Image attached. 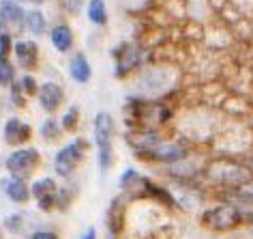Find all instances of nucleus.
Segmentation results:
<instances>
[{
    "mask_svg": "<svg viewBox=\"0 0 253 239\" xmlns=\"http://www.w3.org/2000/svg\"><path fill=\"white\" fill-rule=\"evenodd\" d=\"M92 142L84 136H69V140L60 142L58 149L52 155V175H56L60 181L78 179V171L86 162L90 153Z\"/></svg>",
    "mask_w": 253,
    "mask_h": 239,
    "instance_id": "obj_1",
    "label": "nucleus"
},
{
    "mask_svg": "<svg viewBox=\"0 0 253 239\" xmlns=\"http://www.w3.org/2000/svg\"><path fill=\"white\" fill-rule=\"evenodd\" d=\"M112 75L116 80H131L150 60V48L142 39H125L112 48Z\"/></svg>",
    "mask_w": 253,
    "mask_h": 239,
    "instance_id": "obj_2",
    "label": "nucleus"
},
{
    "mask_svg": "<svg viewBox=\"0 0 253 239\" xmlns=\"http://www.w3.org/2000/svg\"><path fill=\"white\" fill-rule=\"evenodd\" d=\"M202 175L221 190H234L253 179V171L247 160H236V157H214L202 168Z\"/></svg>",
    "mask_w": 253,
    "mask_h": 239,
    "instance_id": "obj_3",
    "label": "nucleus"
},
{
    "mask_svg": "<svg viewBox=\"0 0 253 239\" xmlns=\"http://www.w3.org/2000/svg\"><path fill=\"white\" fill-rule=\"evenodd\" d=\"M133 95L146 97V99H157L172 86V71L166 65H157V62H148L140 71L133 75Z\"/></svg>",
    "mask_w": 253,
    "mask_h": 239,
    "instance_id": "obj_4",
    "label": "nucleus"
},
{
    "mask_svg": "<svg viewBox=\"0 0 253 239\" xmlns=\"http://www.w3.org/2000/svg\"><path fill=\"white\" fill-rule=\"evenodd\" d=\"M43 164V155L41 149L35 144H26V147H17L9 149V153L2 160V168L7 175L13 177H24V179H33L39 168Z\"/></svg>",
    "mask_w": 253,
    "mask_h": 239,
    "instance_id": "obj_5",
    "label": "nucleus"
},
{
    "mask_svg": "<svg viewBox=\"0 0 253 239\" xmlns=\"http://www.w3.org/2000/svg\"><path fill=\"white\" fill-rule=\"evenodd\" d=\"M200 222L211 231H217V233H225V231H232V229H238L240 224L247 222L245 213L238 209L236 205L232 203H221V205H212L202 213Z\"/></svg>",
    "mask_w": 253,
    "mask_h": 239,
    "instance_id": "obj_6",
    "label": "nucleus"
},
{
    "mask_svg": "<svg viewBox=\"0 0 253 239\" xmlns=\"http://www.w3.org/2000/svg\"><path fill=\"white\" fill-rule=\"evenodd\" d=\"M11 59L17 65L20 71H33L37 73L43 65V54H41V43L39 39H33V37H15L13 43V52H11Z\"/></svg>",
    "mask_w": 253,
    "mask_h": 239,
    "instance_id": "obj_7",
    "label": "nucleus"
},
{
    "mask_svg": "<svg viewBox=\"0 0 253 239\" xmlns=\"http://www.w3.org/2000/svg\"><path fill=\"white\" fill-rule=\"evenodd\" d=\"M0 138H2V142L7 144L9 149L26 147V144H33L35 127L24 117L13 112V115L2 119V125H0Z\"/></svg>",
    "mask_w": 253,
    "mask_h": 239,
    "instance_id": "obj_8",
    "label": "nucleus"
},
{
    "mask_svg": "<svg viewBox=\"0 0 253 239\" xmlns=\"http://www.w3.org/2000/svg\"><path fill=\"white\" fill-rule=\"evenodd\" d=\"M35 102H37V106H39V110L43 112V115H49V117L60 115V110L65 108V104H67L65 84H62L60 80H54V78L41 80Z\"/></svg>",
    "mask_w": 253,
    "mask_h": 239,
    "instance_id": "obj_9",
    "label": "nucleus"
},
{
    "mask_svg": "<svg viewBox=\"0 0 253 239\" xmlns=\"http://www.w3.org/2000/svg\"><path fill=\"white\" fill-rule=\"evenodd\" d=\"M60 179L56 175H39V177L30 179V194L37 205V211L41 213H52L56 203V192H58Z\"/></svg>",
    "mask_w": 253,
    "mask_h": 239,
    "instance_id": "obj_10",
    "label": "nucleus"
},
{
    "mask_svg": "<svg viewBox=\"0 0 253 239\" xmlns=\"http://www.w3.org/2000/svg\"><path fill=\"white\" fill-rule=\"evenodd\" d=\"M45 39L49 41V48L54 50L56 54L60 56H69L78 50V37H75V28L71 26V22L67 17H60V20L52 22L49 26V33Z\"/></svg>",
    "mask_w": 253,
    "mask_h": 239,
    "instance_id": "obj_11",
    "label": "nucleus"
},
{
    "mask_svg": "<svg viewBox=\"0 0 253 239\" xmlns=\"http://www.w3.org/2000/svg\"><path fill=\"white\" fill-rule=\"evenodd\" d=\"M163 140L161 129H150V127H126L125 131V142L126 147L133 151L137 160H142L144 155H148L157 144Z\"/></svg>",
    "mask_w": 253,
    "mask_h": 239,
    "instance_id": "obj_12",
    "label": "nucleus"
},
{
    "mask_svg": "<svg viewBox=\"0 0 253 239\" xmlns=\"http://www.w3.org/2000/svg\"><path fill=\"white\" fill-rule=\"evenodd\" d=\"M153 179L142 175L137 168H125L118 177V190L126 198H148L150 190H153Z\"/></svg>",
    "mask_w": 253,
    "mask_h": 239,
    "instance_id": "obj_13",
    "label": "nucleus"
},
{
    "mask_svg": "<svg viewBox=\"0 0 253 239\" xmlns=\"http://www.w3.org/2000/svg\"><path fill=\"white\" fill-rule=\"evenodd\" d=\"M189 157V149L182 140H163L157 144V147L150 151L148 155L142 157V162H148V164H159V166H169L176 164V162Z\"/></svg>",
    "mask_w": 253,
    "mask_h": 239,
    "instance_id": "obj_14",
    "label": "nucleus"
},
{
    "mask_svg": "<svg viewBox=\"0 0 253 239\" xmlns=\"http://www.w3.org/2000/svg\"><path fill=\"white\" fill-rule=\"evenodd\" d=\"M0 192H2V196L15 207H26L28 203H33L30 179L13 177V175L4 173L2 177H0Z\"/></svg>",
    "mask_w": 253,
    "mask_h": 239,
    "instance_id": "obj_15",
    "label": "nucleus"
},
{
    "mask_svg": "<svg viewBox=\"0 0 253 239\" xmlns=\"http://www.w3.org/2000/svg\"><path fill=\"white\" fill-rule=\"evenodd\" d=\"M116 138V119L110 110H99L92 117V147L94 149H107L114 147Z\"/></svg>",
    "mask_w": 253,
    "mask_h": 239,
    "instance_id": "obj_16",
    "label": "nucleus"
},
{
    "mask_svg": "<svg viewBox=\"0 0 253 239\" xmlns=\"http://www.w3.org/2000/svg\"><path fill=\"white\" fill-rule=\"evenodd\" d=\"M65 69H67V78L71 80L73 84H78V86L90 84L92 78H94L92 62H90V59H88V54L82 52V50H75L73 54L67 56Z\"/></svg>",
    "mask_w": 253,
    "mask_h": 239,
    "instance_id": "obj_17",
    "label": "nucleus"
},
{
    "mask_svg": "<svg viewBox=\"0 0 253 239\" xmlns=\"http://www.w3.org/2000/svg\"><path fill=\"white\" fill-rule=\"evenodd\" d=\"M28 7L17 0H0V24L11 30L15 37L24 35V20H26Z\"/></svg>",
    "mask_w": 253,
    "mask_h": 239,
    "instance_id": "obj_18",
    "label": "nucleus"
},
{
    "mask_svg": "<svg viewBox=\"0 0 253 239\" xmlns=\"http://www.w3.org/2000/svg\"><path fill=\"white\" fill-rule=\"evenodd\" d=\"M49 26H52V20L45 13L43 7H28L26 11V20H24V35L33 37V39H41V37H47Z\"/></svg>",
    "mask_w": 253,
    "mask_h": 239,
    "instance_id": "obj_19",
    "label": "nucleus"
},
{
    "mask_svg": "<svg viewBox=\"0 0 253 239\" xmlns=\"http://www.w3.org/2000/svg\"><path fill=\"white\" fill-rule=\"evenodd\" d=\"M84 15L88 24L97 30H103L110 26V7H107V0H88Z\"/></svg>",
    "mask_w": 253,
    "mask_h": 239,
    "instance_id": "obj_20",
    "label": "nucleus"
},
{
    "mask_svg": "<svg viewBox=\"0 0 253 239\" xmlns=\"http://www.w3.org/2000/svg\"><path fill=\"white\" fill-rule=\"evenodd\" d=\"M37 134L45 144H58L62 142V138H65V129H62V125L58 121V115L56 117H49L45 115L43 117V121L39 123V129H37Z\"/></svg>",
    "mask_w": 253,
    "mask_h": 239,
    "instance_id": "obj_21",
    "label": "nucleus"
},
{
    "mask_svg": "<svg viewBox=\"0 0 253 239\" xmlns=\"http://www.w3.org/2000/svg\"><path fill=\"white\" fill-rule=\"evenodd\" d=\"M78 192H80V183H78V179H71V181H60L58 192H56L54 211L65 213V211L71 209V205L75 203V198H78Z\"/></svg>",
    "mask_w": 253,
    "mask_h": 239,
    "instance_id": "obj_22",
    "label": "nucleus"
},
{
    "mask_svg": "<svg viewBox=\"0 0 253 239\" xmlns=\"http://www.w3.org/2000/svg\"><path fill=\"white\" fill-rule=\"evenodd\" d=\"M58 121L62 125L67 136H75L82 127V108L78 104H71V106H65L58 115Z\"/></svg>",
    "mask_w": 253,
    "mask_h": 239,
    "instance_id": "obj_23",
    "label": "nucleus"
},
{
    "mask_svg": "<svg viewBox=\"0 0 253 239\" xmlns=\"http://www.w3.org/2000/svg\"><path fill=\"white\" fill-rule=\"evenodd\" d=\"M28 218L30 216L24 209H15L13 213H9V216L2 220V229L11 233V235H22V233H26Z\"/></svg>",
    "mask_w": 253,
    "mask_h": 239,
    "instance_id": "obj_24",
    "label": "nucleus"
},
{
    "mask_svg": "<svg viewBox=\"0 0 253 239\" xmlns=\"http://www.w3.org/2000/svg\"><path fill=\"white\" fill-rule=\"evenodd\" d=\"M4 93H7V95H4V99H7V108H11V110H26L28 104L33 102V99H28L26 95H24V91L20 89L17 80Z\"/></svg>",
    "mask_w": 253,
    "mask_h": 239,
    "instance_id": "obj_25",
    "label": "nucleus"
},
{
    "mask_svg": "<svg viewBox=\"0 0 253 239\" xmlns=\"http://www.w3.org/2000/svg\"><path fill=\"white\" fill-rule=\"evenodd\" d=\"M20 75V69L13 62V59H0V91H7L11 84L17 80Z\"/></svg>",
    "mask_w": 253,
    "mask_h": 239,
    "instance_id": "obj_26",
    "label": "nucleus"
},
{
    "mask_svg": "<svg viewBox=\"0 0 253 239\" xmlns=\"http://www.w3.org/2000/svg\"><path fill=\"white\" fill-rule=\"evenodd\" d=\"M17 84H20V89L24 91V95L28 99H35L41 80L37 78V73H33V71H20V75H17Z\"/></svg>",
    "mask_w": 253,
    "mask_h": 239,
    "instance_id": "obj_27",
    "label": "nucleus"
},
{
    "mask_svg": "<svg viewBox=\"0 0 253 239\" xmlns=\"http://www.w3.org/2000/svg\"><path fill=\"white\" fill-rule=\"evenodd\" d=\"M88 0H58V7L62 11V17H80L86 9Z\"/></svg>",
    "mask_w": 253,
    "mask_h": 239,
    "instance_id": "obj_28",
    "label": "nucleus"
},
{
    "mask_svg": "<svg viewBox=\"0 0 253 239\" xmlns=\"http://www.w3.org/2000/svg\"><path fill=\"white\" fill-rule=\"evenodd\" d=\"M97 151V166L101 175H107L112 171L114 162H116V151H114V147H107V149H94Z\"/></svg>",
    "mask_w": 253,
    "mask_h": 239,
    "instance_id": "obj_29",
    "label": "nucleus"
},
{
    "mask_svg": "<svg viewBox=\"0 0 253 239\" xmlns=\"http://www.w3.org/2000/svg\"><path fill=\"white\" fill-rule=\"evenodd\" d=\"M13 43H15V35L4 28L0 33V59H9L11 52H13Z\"/></svg>",
    "mask_w": 253,
    "mask_h": 239,
    "instance_id": "obj_30",
    "label": "nucleus"
},
{
    "mask_svg": "<svg viewBox=\"0 0 253 239\" xmlns=\"http://www.w3.org/2000/svg\"><path fill=\"white\" fill-rule=\"evenodd\" d=\"M28 239H60L54 229H33L28 233Z\"/></svg>",
    "mask_w": 253,
    "mask_h": 239,
    "instance_id": "obj_31",
    "label": "nucleus"
},
{
    "mask_svg": "<svg viewBox=\"0 0 253 239\" xmlns=\"http://www.w3.org/2000/svg\"><path fill=\"white\" fill-rule=\"evenodd\" d=\"M80 239H99V233L94 226H88V229H84V233L80 235Z\"/></svg>",
    "mask_w": 253,
    "mask_h": 239,
    "instance_id": "obj_32",
    "label": "nucleus"
},
{
    "mask_svg": "<svg viewBox=\"0 0 253 239\" xmlns=\"http://www.w3.org/2000/svg\"><path fill=\"white\" fill-rule=\"evenodd\" d=\"M24 4L26 7H45L47 0H24Z\"/></svg>",
    "mask_w": 253,
    "mask_h": 239,
    "instance_id": "obj_33",
    "label": "nucleus"
},
{
    "mask_svg": "<svg viewBox=\"0 0 253 239\" xmlns=\"http://www.w3.org/2000/svg\"><path fill=\"white\" fill-rule=\"evenodd\" d=\"M4 108H7V99H4L2 95H0V117H2V112H4Z\"/></svg>",
    "mask_w": 253,
    "mask_h": 239,
    "instance_id": "obj_34",
    "label": "nucleus"
},
{
    "mask_svg": "<svg viewBox=\"0 0 253 239\" xmlns=\"http://www.w3.org/2000/svg\"><path fill=\"white\" fill-rule=\"evenodd\" d=\"M2 235H4V229H2V224H0V239H2Z\"/></svg>",
    "mask_w": 253,
    "mask_h": 239,
    "instance_id": "obj_35",
    "label": "nucleus"
},
{
    "mask_svg": "<svg viewBox=\"0 0 253 239\" xmlns=\"http://www.w3.org/2000/svg\"><path fill=\"white\" fill-rule=\"evenodd\" d=\"M17 2H22V4H24V0H17Z\"/></svg>",
    "mask_w": 253,
    "mask_h": 239,
    "instance_id": "obj_36",
    "label": "nucleus"
},
{
    "mask_svg": "<svg viewBox=\"0 0 253 239\" xmlns=\"http://www.w3.org/2000/svg\"><path fill=\"white\" fill-rule=\"evenodd\" d=\"M13 239H17V237H13Z\"/></svg>",
    "mask_w": 253,
    "mask_h": 239,
    "instance_id": "obj_37",
    "label": "nucleus"
}]
</instances>
